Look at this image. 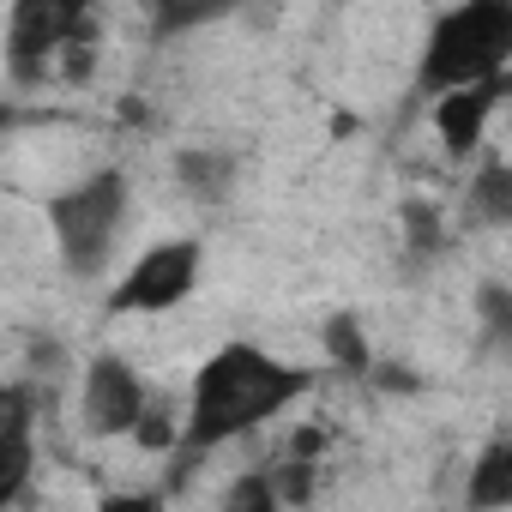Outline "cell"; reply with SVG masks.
<instances>
[{
	"label": "cell",
	"mask_w": 512,
	"mask_h": 512,
	"mask_svg": "<svg viewBox=\"0 0 512 512\" xmlns=\"http://www.w3.org/2000/svg\"><path fill=\"white\" fill-rule=\"evenodd\" d=\"M314 380L290 362H278L260 344H223L199 374H193V398H187V422L175 434L181 446V476L193 470V458H205L211 446H229L241 434H253L260 422L284 416Z\"/></svg>",
	"instance_id": "6da1fadb"
},
{
	"label": "cell",
	"mask_w": 512,
	"mask_h": 512,
	"mask_svg": "<svg viewBox=\"0 0 512 512\" xmlns=\"http://www.w3.org/2000/svg\"><path fill=\"white\" fill-rule=\"evenodd\" d=\"M506 55H512V0H458L428 31L416 85L428 97H440L452 85H476V79L506 73Z\"/></svg>",
	"instance_id": "7a4b0ae2"
},
{
	"label": "cell",
	"mask_w": 512,
	"mask_h": 512,
	"mask_svg": "<svg viewBox=\"0 0 512 512\" xmlns=\"http://www.w3.org/2000/svg\"><path fill=\"white\" fill-rule=\"evenodd\" d=\"M121 223H127V175L121 169H97L49 199V229L61 247V266L73 278H97L109 266Z\"/></svg>",
	"instance_id": "3957f363"
},
{
	"label": "cell",
	"mask_w": 512,
	"mask_h": 512,
	"mask_svg": "<svg viewBox=\"0 0 512 512\" xmlns=\"http://www.w3.org/2000/svg\"><path fill=\"white\" fill-rule=\"evenodd\" d=\"M91 37V0H13L7 13V73L19 85H43L55 55Z\"/></svg>",
	"instance_id": "277c9868"
},
{
	"label": "cell",
	"mask_w": 512,
	"mask_h": 512,
	"mask_svg": "<svg viewBox=\"0 0 512 512\" xmlns=\"http://www.w3.org/2000/svg\"><path fill=\"white\" fill-rule=\"evenodd\" d=\"M199 284V241H163L151 253H139V266L115 284L109 314H163L175 302H187Z\"/></svg>",
	"instance_id": "5b68a950"
},
{
	"label": "cell",
	"mask_w": 512,
	"mask_h": 512,
	"mask_svg": "<svg viewBox=\"0 0 512 512\" xmlns=\"http://www.w3.org/2000/svg\"><path fill=\"white\" fill-rule=\"evenodd\" d=\"M145 380L133 374L127 356H91L85 368V386H79V422L85 434L97 440H115V434H133V422L145 416Z\"/></svg>",
	"instance_id": "8992f818"
},
{
	"label": "cell",
	"mask_w": 512,
	"mask_h": 512,
	"mask_svg": "<svg viewBox=\"0 0 512 512\" xmlns=\"http://www.w3.org/2000/svg\"><path fill=\"white\" fill-rule=\"evenodd\" d=\"M37 464V392L25 380H0V506H13Z\"/></svg>",
	"instance_id": "52a82bcc"
},
{
	"label": "cell",
	"mask_w": 512,
	"mask_h": 512,
	"mask_svg": "<svg viewBox=\"0 0 512 512\" xmlns=\"http://www.w3.org/2000/svg\"><path fill=\"white\" fill-rule=\"evenodd\" d=\"M500 103H506V73L440 91V97H434V127H440L446 157H470V151L482 145V127H488V115H494Z\"/></svg>",
	"instance_id": "ba28073f"
},
{
	"label": "cell",
	"mask_w": 512,
	"mask_h": 512,
	"mask_svg": "<svg viewBox=\"0 0 512 512\" xmlns=\"http://www.w3.org/2000/svg\"><path fill=\"white\" fill-rule=\"evenodd\" d=\"M247 0H151V37L169 43V37H187V31H205L229 13H241Z\"/></svg>",
	"instance_id": "9c48e42d"
},
{
	"label": "cell",
	"mask_w": 512,
	"mask_h": 512,
	"mask_svg": "<svg viewBox=\"0 0 512 512\" xmlns=\"http://www.w3.org/2000/svg\"><path fill=\"white\" fill-rule=\"evenodd\" d=\"M175 175H181V187L199 199V205H217V199H229V187H235V157L229 151H181L175 157Z\"/></svg>",
	"instance_id": "30bf717a"
},
{
	"label": "cell",
	"mask_w": 512,
	"mask_h": 512,
	"mask_svg": "<svg viewBox=\"0 0 512 512\" xmlns=\"http://www.w3.org/2000/svg\"><path fill=\"white\" fill-rule=\"evenodd\" d=\"M464 500H470V506H512V440H494V446L476 458Z\"/></svg>",
	"instance_id": "8fae6325"
},
{
	"label": "cell",
	"mask_w": 512,
	"mask_h": 512,
	"mask_svg": "<svg viewBox=\"0 0 512 512\" xmlns=\"http://www.w3.org/2000/svg\"><path fill=\"white\" fill-rule=\"evenodd\" d=\"M470 211L482 223H512V175L500 163H482V175H470Z\"/></svg>",
	"instance_id": "7c38bea8"
},
{
	"label": "cell",
	"mask_w": 512,
	"mask_h": 512,
	"mask_svg": "<svg viewBox=\"0 0 512 512\" xmlns=\"http://www.w3.org/2000/svg\"><path fill=\"white\" fill-rule=\"evenodd\" d=\"M320 344H326V356H332L338 368H350V374H374V350H368V338H362V326H356L350 314L326 320Z\"/></svg>",
	"instance_id": "4fadbf2b"
},
{
	"label": "cell",
	"mask_w": 512,
	"mask_h": 512,
	"mask_svg": "<svg viewBox=\"0 0 512 512\" xmlns=\"http://www.w3.org/2000/svg\"><path fill=\"white\" fill-rule=\"evenodd\" d=\"M482 326L494 332V344L512 338V296H506V284H488L482 290Z\"/></svg>",
	"instance_id": "5bb4252c"
},
{
	"label": "cell",
	"mask_w": 512,
	"mask_h": 512,
	"mask_svg": "<svg viewBox=\"0 0 512 512\" xmlns=\"http://www.w3.org/2000/svg\"><path fill=\"white\" fill-rule=\"evenodd\" d=\"M404 229H410V247L422 253V260L440 247V217H434L428 205H410V211H404Z\"/></svg>",
	"instance_id": "9a60e30c"
},
{
	"label": "cell",
	"mask_w": 512,
	"mask_h": 512,
	"mask_svg": "<svg viewBox=\"0 0 512 512\" xmlns=\"http://www.w3.org/2000/svg\"><path fill=\"white\" fill-rule=\"evenodd\" d=\"M229 506H278L272 476H247V482H235V488H229Z\"/></svg>",
	"instance_id": "2e32d148"
}]
</instances>
